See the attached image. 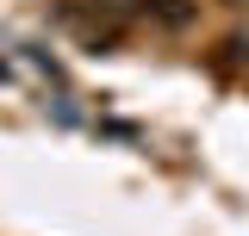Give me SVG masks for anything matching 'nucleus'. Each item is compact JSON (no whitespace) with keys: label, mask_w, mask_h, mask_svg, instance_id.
Listing matches in <instances>:
<instances>
[{"label":"nucleus","mask_w":249,"mask_h":236,"mask_svg":"<svg viewBox=\"0 0 249 236\" xmlns=\"http://www.w3.org/2000/svg\"><path fill=\"white\" fill-rule=\"evenodd\" d=\"M237 6H249V0H237Z\"/></svg>","instance_id":"obj_3"},{"label":"nucleus","mask_w":249,"mask_h":236,"mask_svg":"<svg viewBox=\"0 0 249 236\" xmlns=\"http://www.w3.org/2000/svg\"><path fill=\"white\" fill-rule=\"evenodd\" d=\"M150 19H162V25H187L193 19V0H137Z\"/></svg>","instance_id":"obj_1"},{"label":"nucleus","mask_w":249,"mask_h":236,"mask_svg":"<svg viewBox=\"0 0 249 236\" xmlns=\"http://www.w3.org/2000/svg\"><path fill=\"white\" fill-rule=\"evenodd\" d=\"M93 6H106V13H131L137 0H93Z\"/></svg>","instance_id":"obj_2"}]
</instances>
